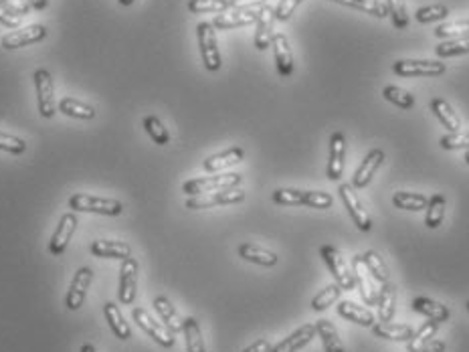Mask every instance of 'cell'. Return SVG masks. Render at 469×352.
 <instances>
[{"mask_svg": "<svg viewBox=\"0 0 469 352\" xmlns=\"http://www.w3.org/2000/svg\"><path fill=\"white\" fill-rule=\"evenodd\" d=\"M69 207L77 212H95V215H107V217H118L123 212L122 201L93 196V194H73L69 198Z\"/></svg>", "mask_w": 469, "mask_h": 352, "instance_id": "cell-1", "label": "cell"}, {"mask_svg": "<svg viewBox=\"0 0 469 352\" xmlns=\"http://www.w3.org/2000/svg\"><path fill=\"white\" fill-rule=\"evenodd\" d=\"M243 180V176L237 172H229V175L219 176H205V178H192L182 184V191L189 196H196V194H209L217 193V191H226V189H235L239 187Z\"/></svg>", "mask_w": 469, "mask_h": 352, "instance_id": "cell-2", "label": "cell"}, {"mask_svg": "<svg viewBox=\"0 0 469 352\" xmlns=\"http://www.w3.org/2000/svg\"><path fill=\"white\" fill-rule=\"evenodd\" d=\"M265 0H255L251 4H245V6H237L235 11L231 13H223L212 20V27L215 29H237V27H245V25H251L255 22L259 13L265 8Z\"/></svg>", "mask_w": 469, "mask_h": 352, "instance_id": "cell-3", "label": "cell"}, {"mask_svg": "<svg viewBox=\"0 0 469 352\" xmlns=\"http://www.w3.org/2000/svg\"><path fill=\"white\" fill-rule=\"evenodd\" d=\"M320 255L324 259V264L328 265L330 273L334 276L336 283L342 287V290H354L356 283H354V271L348 267V264L344 262L342 253L336 249L334 245H324L320 247Z\"/></svg>", "mask_w": 469, "mask_h": 352, "instance_id": "cell-4", "label": "cell"}, {"mask_svg": "<svg viewBox=\"0 0 469 352\" xmlns=\"http://www.w3.org/2000/svg\"><path fill=\"white\" fill-rule=\"evenodd\" d=\"M196 36H198V47L203 55V63L209 71L221 69V51L217 43V33L212 22H200L196 27Z\"/></svg>", "mask_w": 469, "mask_h": 352, "instance_id": "cell-5", "label": "cell"}, {"mask_svg": "<svg viewBox=\"0 0 469 352\" xmlns=\"http://www.w3.org/2000/svg\"><path fill=\"white\" fill-rule=\"evenodd\" d=\"M338 194H340V201H342V205H344V209L350 215V219L354 221V225L358 227L360 231H368L372 229V219H370V215L365 209V205H362V201L358 198V194L354 193V187L352 184H346V182H342L340 187H338Z\"/></svg>", "mask_w": 469, "mask_h": 352, "instance_id": "cell-6", "label": "cell"}, {"mask_svg": "<svg viewBox=\"0 0 469 352\" xmlns=\"http://www.w3.org/2000/svg\"><path fill=\"white\" fill-rule=\"evenodd\" d=\"M243 198H245L243 191H241L239 187H235V189L217 191V193L189 196V201H186V209H191V211L212 209V207H221V205H235V203H241Z\"/></svg>", "mask_w": 469, "mask_h": 352, "instance_id": "cell-7", "label": "cell"}, {"mask_svg": "<svg viewBox=\"0 0 469 352\" xmlns=\"http://www.w3.org/2000/svg\"><path fill=\"white\" fill-rule=\"evenodd\" d=\"M132 316H134V320H136V324H138L140 328L150 336L154 342H158V344L164 346V348H172L176 338H174V332L166 326V324L156 322V320L150 316L144 308H134Z\"/></svg>", "mask_w": 469, "mask_h": 352, "instance_id": "cell-8", "label": "cell"}, {"mask_svg": "<svg viewBox=\"0 0 469 352\" xmlns=\"http://www.w3.org/2000/svg\"><path fill=\"white\" fill-rule=\"evenodd\" d=\"M397 75L402 77H435L445 73V63L441 61H417V59H402L393 65Z\"/></svg>", "mask_w": 469, "mask_h": 352, "instance_id": "cell-9", "label": "cell"}, {"mask_svg": "<svg viewBox=\"0 0 469 352\" xmlns=\"http://www.w3.org/2000/svg\"><path fill=\"white\" fill-rule=\"evenodd\" d=\"M386 158V154H384L383 148H374V150H370L368 154L365 156V160L360 162V166L356 168V172L352 176V187L354 189H366L370 182H372V178L376 175V170L381 168V164Z\"/></svg>", "mask_w": 469, "mask_h": 352, "instance_id": "cell-10", "label": "cell"}, {"mask_svg": "<svg viewBox=\"0 0 469 352\" xmlns=\"http://www.w3.org/2000/svg\"><path fill=\"white\" fill-rule=\"evenodd\" d=\"M36 100H39V111L43 118L55 116V100H53V77L47 69H36L35 75Z\"/></svg>", "mask_w": 469, "mask_h": 352, "instance_id": "cell-11", "label": "cell"}, {"mask_svg": "<svg viewBox=\"0 0 469 352\" xmlns=\"http://www.w3.org/2000/svg\"><path fill=\"white\" fill-rule=\"evenodd\" d=\"M77 225H79V221H77L75 212H65V215L61 217L57 229L53 233L51 241H49V251H51V255H63V253H65V249L69 245L71 237H73V233L77 229Z\"/></svg>", "mask_w": 469, "mask_h": 352, "instance_id": "cell-12", "label": "cell"}, {"mask_svg": "<svg viewBox=\"0 0 469 352\" xmlns=\"http://www.w3.org/2000/svg\"><path fill=\"white\" fill-rule=\"evenodd\" d=\"M136 285H138V262L134 257H128L120 267V302L123 306L134 304Z\"/></svg>", "mask_w": 469, "mask_h": 352, "instance_id": "cell-13", "label": "cell"}, {"mask_svg": "<svg viewBox=\"0 0 469 352\" xmlns=\"http://www.w3.org/2000/svg\"><path fill=\"white\" fill-rule=\"evenodd\" d=\"M45 36H47V27L31 25V27L18 29V31H13V33L2 36V47L4 49H20V47H27V45H35L39 41H43Z\"/></svg>", "mask_w": 469, "mask_h": 352, "instance_id": "cell-14", "label": "cell"}, {"mask_svg": "<svg viewBox=\"0 0 469 352\" xmlns=\"http://www.w3.org/2000/svg\"><path fill=\"white\" fill-rule=\"evenodd\" d=\"M93 282V271L89 267H81L77 269V273L73 276V282H71L69 292H67V298H65V306L69 310H79L83 306L87 296V290Z\"/></svg>", "mask_w": 469, "mask_h": 352, "instance_id": "cell-15", "label": "cell"}, {"mask_svg": "<svg viewBox=\"0 0 469 352\" xmlns=\"http://www.w3.org/2000/svg\"><path fill=\"white\" fill-rule=\"evenodd\" d=\"M344 158H346V136L342 132H334L330 136V158H328V166H326V176L330 180L342 178Z\"/></svg>", "mask_w": 469, "mask_h": 352, "instance_id": "cell-16", "label": "cell"}, {"mask_svg": "<svg viewBox=\"0 0 469 352\" xmlns=\"http://www.w3.org/2000/svg\"><path fill=\"white\" fill-rule=\"evenodd\" d=\"M318 334L315 330V324H304L299 326L296 332L283 338L281 342H278L276 346H271V352H297L301 351L304 346H308L313 338Z\"/></svg>", "mask_w": 469, "mask_h": 352, "instance_id": "cell-17", "label": "cell"}, {"mask_svg": "<svg viewBox=\"0 0 469 352\" xmlns=\"http://www.w3.org/2000/svg\"><path fill=\"white\" fill-rule=\"evenodd\" d=\"M273 20H276V8H271L269 4H265V8L257 17V31H255V47L259 51H265L267 47H271L273 41Z\"/></svg>", "mask_w": 469, "mask_h": 352, "instance_id": "cell-18", "label": "cell"}, {"mask_svg": "<svg viewBox=\"0 0 469 352\" xmlns=\"http://www.w3.org/2000/svg\"><path fill=\"white\" fill-rule=\"evenodd\" d=\"M271 47H273V55H276L279 75L281 77H290L294 73V55H292V47H290L287 36L283 35V33L273 35Z\"/></svg>", "mask_w": 469, "mask_h": 352, "instance_id": "cell-19", "label": "cell"}, {"mask_svg": "<svg viewBox=\"0 0 469 352\" xmlns=\"http://www.w3.org/2000/svg\"><path fill=\"white\" fill-rule=\"evenodd\" d=\"M91 253L95 257L102 259H128L132 255V247L123 241H107V239H100L91 243Z\"/></svg>", "mask_w": 469, "mask_h": 352, "instance_id": "cell-20", "label": "cell"}, {"mask_svg": "<svg viewBox=\"0 0 469 352\" xmlns=\"http://www.w3.org/2000/svg\"><path fill=\"white\" fill-rule=\"evenodd\" d=\"M243 158H245L243 148L233 146V148H229L225 152H219V154H215V156H209V158L203 162V168H205L207 172H219V170H225L229 166L239 164Z\"/></svg>", "mask_w": 469, "mask_h": 352, "instance_id": "cell-21", "label": "cell"}, {"mask_svg": "<svg viewBox=\"0 0 469 352\" xmlns=\"http://www.w3.org/2000/svg\"><path fill=\"white\" fill-rule=\"evenodd\" d=\"M239 257L249 262V264L263 265V267H273L278 265V253L269 251V249H263L259 245H253V243H241L239 245Z\"/></svg>", "mask_w": 469, "mask_h": 352, "instance_id": "cell-22", "label": "cell"}, {"mask_svg": "<svg viewBox=\"0 0 469 352\" xmlns=\"http://www.w3.org/2000/svg\"><path fill=\"white\" fill-rule=\"evenodd\" d=\"M338 316L346 318L350 322H354V324H358V326H362V328H372V324H374V316H372V312L370 310H366L362 306H356L354 302H350V299H342V302H338Z\"/></svg>", "mask_w": 469, "mask_h": 352, "instance_id": "cell-23", "label": "cell"}, {"mask_svg": "<svg viewBox=\"0 0 469 352\" xmlns=\"http://www.w3.org/2000/svg\"><path fill=\"white\" fill-rule=\"evenodd\" d=\"M413 310L421 314V316L429 318V320H433V322H447L449 316H451V312H449V308L447 306H443V304H439V302H435L431 298H423V296H419V298L413 299Z\"/></svg>", "mask_w": 469, "mask_h": 352, "instance_id": "cell-24", "label": "cell"}, {"mask_svg": "<svg viewBox=\"0 0 469 352\" xmlns=\"http://www.w3.org/2000/svg\"><path fill=\"white\" fill-rule=\"evenodd\" d=\"M413 326L409 324H393V322H376L372 324V334L383 340H395V342H407L413 336Z\"/></svg>", "mask_w": 469, "mask_h": 352, "instance_id": "cell-25", "label": "cell"}, {"mask_svg": "<svg viewBox=\"0 0 469 352\" xmlns=\"http://www.w3.org/2000/svg\"><path fill=\"white\" fill-rule=\"evenodd\" d=\"M376 306H379V320L381 322H393L395 310H397V287H395V283H383V287L379 292Z\"/></svg>", "mask_w": 469, "mask_h": 352, "instance_id": "cell-26", "label": "cell"}, {"mask_svg": "<svg viewBox=\"0 0 469 352\" xmlns=\"http://www.w3.org/2000/svg\"><path fill=\"white\" fill-rule=\"evenodd\" d=\"M354 262L365 265L366 269H368V273L372 276V280H376V282L381 283L388 282V269H386V264H384V259L376 253V251H366L362 255H356Z\"/></svg>", "mask_w": 469, "mask_h": 352, "instance_id": "cell-27", "label": "cell"}, {"mask_svg": "<svg viewBox=\"0 0 469 352\" xmlns=\"http://www.w3.org/2000/svg\"><path fill=\"white\" fill-rule=\"evenodd\" d=\"M439 322H433V320H429V322H423V326L419 328L417 332H413V336L407 340V352H421L429 342H433L435 334H437V330H439Z\"/></svg>", "mask_w": 469, "mask_h": 352, "instance_id": "cell-28", "label": "cell"}, {"mask_svg": "<svg viewBox=\"0 0 469 352\" xmlns=\"http://www.w3.org/2000/svg\"><path fill=\"white\" fill-rule=\"evenodd\" d=\"M154 308H156L160 320L172 330L174 334L182 330V322H184V320H180L178 312H176V308L172 306V302L166 298V296H158V298L154 299Z\"/></svg>", "mask_w": 469, "mask_h": 352, "instance_id": "cell-29", "label": "cell"}, {"mask_svg": "<svg viewBox=\"0 0 469 352\" xmlns=\"http://www.w3.org/2000/svg\"><path fill=\"white\" fill-rule=\"evenodd\" d=\"M431 109H433V114L437 116V120L443 123L447 130H451V132H459V128H461V120H459V116L455 114V109L449 106V102H447V100H443V97H435L433 102H431Z\"/></svg>", "mask_w": 469, "mask_h": 352, "instance_id": "cell-30", "label": "cell"}, {"mask_svg": "<svg viewBox=\"0 0 469 352\" xmlns=\"http://www.w3.org/2000/svg\"><path fill=\"white\" fill-rule=\"evenodd\" d=\"M104 314L105 320H107V324H109V328H111V332L118 336L120 340L132 338V330H130V326L125 324V320H123L120 308H118L114 302H107V304H105Z\"/></svg>", "mask_w": 469, "mask_h": 352, "instance_id": "cell-31", "label": "cell"}, {"mask_svg": "<svg viewBox=\"0 0 469 352\" xmlns=\"http://www.w3.org/2000/svg\"><path fill=\"white\" fill-rule=\"evenodd\" d=\"M315 330H318V336L322 338L324 351L326 352H346L344 351V346H342L340 334H338L336 326L332 324L330 320H320V322L315 324Z\"/></svg>", "mask_w": 469, "mask_h": 352, "instance_id": "cell-32", "label": "cell"}, {"mask_svg": "<svg viewBox=\"0 0 469 352\" xmlns=\"http://www.w3.org/2000/svg\"><path fill=\"white\" fill-rule=\"evenodd\" d=\"M443 219H445V196L435 193L433 196H429V203L425 209V225L429 229H437L443 225Z\"/></svg>", "mask_w": 469, "mask_h": 352, "instance_id": "cell-33", "label": "cell"}, {"mask_svg": "<svg viewBox=\"0 0 469 352\" xmlns=\"http://www.w3.org/2000/svg\"><path fill=\"white\" fill-rule=\"evenodd\" d=\"M429 198L421 193H407V191H399L393 194V205L402 211H423L427 209Z\"/></svg>", "mask_w": 469, "mask_h": 352, "instance_id": "cell-34", "label": "cell"}, {"mask_svg": "<svg viewBox=\"0 0 469 352\" xmlns=\"http://www.w3.org/2000/svg\"><path fill=\"white\" fill-rule=\"evenodd\" d=\"M182 332L186 338V351L189 352H207L205 348V340L200 334V326L196 318L189 316L182 322Z\"/></svg>", "mask_w": 469, "mask_h": 352, "instance_id": "cell-35", "label": "cell"}, {"mask_svg": "<svg viewBox=\"0 0 469 352\" xmlns=\"http://www.w3.org/2000/svg\"><path fill=\"white\" fill-rule=\"evenodd\" d=\"M59 109L69 116V118H77V120H93L95 118V109L91 106H87L83 102H77L73 97H63L59 102Z\"/></svg>", "mask_w": 469, "mask_h": 352, "instance_id": "cell-36", "label": "cell"}, {"mask_svg": "<svg viewBox=\"0 0 469 352\" xmlns=\"http://www.w3.org/2000/svg\"><path fill=\"white\" fill-rule=\"evenodd\" d=\"M332 2L344 4V6L356 8V11H362L366 15H372V17L376 18L388 17V8L384 6L383 2H379V0H332Z\"/></svg>", "mask_w": 469, "mask_h": 352, "instance_id": "cell-37", "label": "cell"}, {"mask_svg": "<svg viewBox=\"0 0 469 352\" xmlns=\"http://www.w3.org/2000/svg\"><path fill=\"white\" fill-rule=\"evenodd\" d=\"M342 287L338 283H330L326 285L320 294H315V298L312 299V310L313 312H324L326 308H330L332 304H336L338 299L342 298Z\"/></svg>", "mask_w": 469, "mask_h": 352, "instance_id": "cell-38", "label": "cell"}, {"mask_svg": "<svg viewBox=\"0 0 469 352\" xmlns=\"http://www.w3.org/2000/svg\"><path fill=\"white\" fill-rule=\"evenodd\" d=\"M229 8H233V0H189V11L194 15L226 13Z\"/></svg>", "mask_w": 469, "mask_h": 352, "instance_id": "cell-39", "label": "cell"}, {"mask_svg": "<svg viewBox=\"0 0 469 352\" xmlns=\"http://www.w3.org/2000/svg\"><path fill=\"white\" fill-rule=\"evenodd\" d=\"M383 95L386 102H390V104H395V106L402 107V109H411V107L415 106V95L409 93V91H405V89L397 88V86H386L383 91Z\"/></svg>", "mask_w": 469, "mask_h": 352, "instance_id": "cell-40", "label": "cell"}, {"mask_svg": "<svg viewBox=\"0 0 469 352\" xmlns=\"http://www.w3.org/2000/svg\"><path fill=\"white\" fill-rule=\"evenodd\" d=\"M144 130L148 132V136L156 142L158 146H166L170 142V134L164 128V123L158 120L156 116H146L144 118Z\"/></svg>", "mask_w": 469, "mask_h": 352, "instance_id": "cell-41", "label": "cell"}, {"mask_svg": "<svg viewBox=\"0 0 469 352\" xmlns=\"http://www.w3.org/2000/svg\"><path fill=\"white\" fill-rule=\"evenodd\" d=\"M437 57H455V55H465L469 53V35L461 36V39H453L447 43H441L437 49H435Z\"/></svg>", "mask_w": 469, "mask_h": 352, "instance_id": "cell-42", "label": "cell"}, {"mask_svg": "<svg viewBox=\"0 0 469 352\" xmlns=\"http://www.w3.org/2000/svg\"><path fill=\"white\" fill-rule=\"evenodd\" d=\"M271 198L278 205H304L306 191H299V189H278L276 193L271 194Z\"/></svg>", "mask_w": 469, "mask_h": 352, "instance_id": "cell-43", "label": "cell"}, {"mask_svg": "<svg viewBox=\"0 0 469 352\" xmlns=\"http://www.w3.org/2000/svg\"><path fill=\"white\" fill-rule=\"evenodd\" d=\"M388 2V15L393 18V25L397 29H407L409 27V15H407V4L405 0H386Z\"/></svg>", "mask_w": 469, "mask_h": 352, "instance_id": "cell-44", "label": "cell"}, {"mask_svg": "<svg viewBox=\"0 0 469 352\" xmlns=\"http://www.w3.org/2000/svg\"><path fill=\"white\" fill-rule=\"evenodd\" d=\"M449 17V8L445 4H431V6H423L417 11L419 22H435V20H443Z\"/></svg>", "mask_w": 469, "mask_h": 352, "instance_id": "cell-45", "label": "cell"}, {"mask_svg": "<svg viewBox=\"0 0 469 352\" xmlns=\"http://www.w3.org/2000/svg\"><path fill=\"white\" fill-rule=\"evenodd\" d=\"M354 283H356V287H358L360 296H362V299H365L368 306H374V304L379 302V292H381V290H376V287H374V282L372 283L366 282L360 273H354Z\"/></svg>", "mask_w": 469, "mask_h": 352, "instance_id": "cell-46", "label": "cell"}, {"mask_svg": "<svg viewBox=\"0 0 469 352\" xmlns=\"http://www.w3.org/2000/svg\"><path fill=\"white\" fill-rule=\"evenodd\" d=\"M469 33V20H457V22H445V25H439L435 29V36L437 39H447V36L463 35Z\"/></svg>", "mask_w": 469, "mask_h": 352, "instance_id": "cell-47", "label": "cell"}, {"mask_svg": "<svg viewBox=\"0 0 469 352\" xmlns=\"http://www.w3.org/2000/svg\"><path fill=\"white\" fill-rule=\"evenodd\" d=\"M441 148L443 150H461V148H469V132H451L447 136H443L441 140Z\"/></svg>", "mask_w": 469, "mask_h": 352, "instance_id": "cell-48", "label": "cell"}, {"mask_svg": "<svg viewBox=\"0 0 469 352\" xmlns=\"http://www.w3.org/2000/svg\"><path fill=\"white\" fill-rule=\"evenodd\" d=\"M304 205L312 207V209H330L334 205V198H332V194L322 193V191H306Z\"/></svg>", "mask_w": 469, "mask_h": 352, "instance_id": "cell-49", "label": "cell"}, {"mask_svg": "<svg viewBox=\"0 0 469 352\" xmlns=\"http://www.w3.org/2000/svg\"><path fill=\"white\" fill-rule=\"evenodd\" d=\"M0 150L11 152V154H22V152H27V142L20 140L17 136L0 132Z\"/></svg>", "mask_w": 469, "mask_h": 352, "instance_id": "cell-50", "label": "cell"}, {"mask_svg": "<svg viewBox=\"0 0 469 352\" xmlns=\"http://www.w3.org/2000/svg\"><path fill=\"white\" fill-rule=\"evenodd\" d=\"M301 4V0H281L276 8V18L278 20H287V18L294 15L297 6Z\"/></svg>", "mask_w": 469, "mask_h": 352, "instance_id": "cell-51", "label": "cell"}, {"mask_svg": "<svg viewBox=\"0 0 469 352\" xmlns=\"http://www.w3.org/2000/svg\"><path fill=\"white\" fill-rule=\"evenodd\" d=\"M20 20H22L20 15H17L15 11H11V8H6V6H2V4H0V22H2L4 27L17 29L18 25H20Z\"/></svg>", "mask_w": 469, "mask_h": 352, "instance_id": "cell-52", "label": "cell"}, {"mask_svg": "<svg viewBox=\"0 0 469 352\" xmlns=\"http://www.w3.org/2000/svg\"><path fill=\"white\" fill-rule=\"evenodd\" d=\"M0 4L2 6H6V8H11V11H15L17 15H27L29 13V8H31V4H29V0H0Z\"/></svg>", "mask_w": 469, "mask_h": 352, "instance_id": "cell-53", "label": "cell"}, {"mask_svg": "<svg viewBox=\"0 0 469 352\" xmlns=\"http://www.w3.org/2000/svg\"><path fill=\"white\" fill-rule=\"evenodd\" d=\"M243 352H271V342L267 338H261L257 342H253L251 346H247Z\"/></svg>", "mask_w": 469, "mask_h": 352, "instance_id": "cell-54", "label": "cell"}, {"mask_svg": "<svg viewBox=\"0 0 469 352\" xmlns=\"http://www.w3.org/2000/svg\"><path fill=\"white\" fill-rule=\"evenodd\" d=\"M421 352H445V342L443 340H433V342H429Z\"/></svg>", "mask_w": 469, "mask_h": 352, "instance_id": "cell-55", "label": "cell"}, {"mask_svg": "<svg viewBox=\"0 0 469 352\" xmlns=\"http://www.w3.org/2000/svg\"><path fill=\"white\" fill-rule=\"evenodd\" d=\"M29 4L36 8V11H45L49 6V0H29Z\"/></svg>", "mask_w": 469, "mask_h": 352, "instance_id": "cell-56", "label": "cell"}, {"mask_svg": "<svg viewBox=\"0 0 469 352\" xmlns=\"http://www.w3.org/2000/svg\"><path fill=\"white\" fill-rule=\"evenodd\" d=\"M81 352H97V351H95L93 344H83V346H81Z\"/></svg>", "mask_w": 469, "mask_h": 352, "instance_id": "cell-57", "label": "cell"}, {"mask_svg": "<svg viewBox=\"0 0 469 352\" xmlns=\"http://www.w3.org/2000/svg\"><path fill=\"white\" fill-rule=\"evenodd\" d=\"M120 4H123V6H130V4H134V0H120Z\"/></svg>", "mask_w": 469, "mask_h": 352, "instance_id": "cell-58", "label": "cell"}, {"mask_svg": "<svg viewBox=\"0 0 469 352\" xmlns=\"http://www.w3.org/2000/svg\"><path fill=\"white\" fill-rule=\"evenodd\" d=\"M465 162L469 164V148H468V152H465Z\"/></svg>", "mask_w": 469, "mask_h": 352, "instance_id": "cell-59", "label": "cell"}, {"mask_svg": "<svg viewBox=\"0 0 469 352\" xmlns=\"http://www.w3.org/2000/svg\"><path fill=\"white\" fill-rule=\"evenodd\" d=\"M468 310H469V302H468Z\"/></svg>", "mask_w": 469, "mask_h": 352, "instance_id": "cell-60", "label": "cell"}]
</instances>
